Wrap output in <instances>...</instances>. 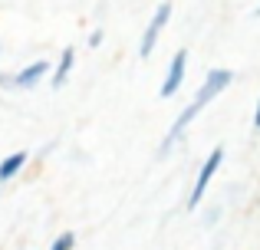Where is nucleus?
I'll return each mask as SVG.
<instances>
[{
	"label": "nucleus",
	"mask_w": 260,
	"mask_h": 250,
	"mask_svg": "<svg viewBox=\"0 0 260 250\" xmlns=\"http://www.w3.org/2000/svg\"><path fill=\"white\" fill-rule=\"evenodd\" d=\"M231 79H234V73H231V69H211V73H208V79L201 83V89H198V96H194V102H191L188 109H184L181 116L175 119L172 132L165 135V141H161V148H158V158H165V155L172 152V148L178 145V141L184 138L188 125L194 122L198 116H201V109H204V105H208V102H214V99L221 96L224 89H228V86H231Z\"/></svg>",
	"instance_id": "f257e3e1"
},
{
	"label": "nucleus",
	"mask_w": 260,
	"mask_h": 250,
	"mask_svg": "<svg viewBox=\"0 0 260 250\" xmlns=\"http://www.w3.org/2000/svg\"><path fill=\"white\" fill-rule=\"evenodd\" d=\"M221 161H224V148H214V152L208 155V161L201 165V171H198V181H194V188H191V198H188V207H191V211L201 204V198H204V191H208V185H211V178H214V171L221 168Z\"/></svg>",
	"instance_id": "f03ea898"
},
{
	"label": "nucleus",
	"mask_w": 260,
	"mask_h": 250,
	"mask_svg": "<svg viewBox=\"0 0 260 250\" xmlns=\"http://www.w3.org/2000/svg\"><path fill=\"white\" fill-rule=\"evenodd\" d=\"M168 17H172V4H161L158 10L152 13V20H148V30H145V37H142V46H139V56H142V59L152 56V50H155V43H158L161 30H165Z\"/></svg>",
	"instance_id": "7ed1b4c3"
},
{
	"label": "nucleus",
	"mask_w": 260,
	"mask_h": 250,
	"mask_svg": "<svg viewBox=\"0 0 260 250\" xmlns=\"http://www.w3.org/2000/svg\"><path fill=\"white\" fill-rule=\"evenodd\" d=\"M46 69H50V66H46L43 59H37L33 66L20 69L17 76H0V86H7V89H33V86L46 76Z\"/></svg>",
	"instance_id": "20e7f679"
},
{
	"label": "nucleus",
	"mask_w": 260,
	"mask_h": 250,
	"mask_svg": "<svg viewBox=\"0 0 260 250\" xmlns=\"http://www.w3.org/2000/svg\"><path fill=\"white\" fill-rule=\"evenodd\" d=\"M184 69H188V50H178L175 56H172V66H168V76H165V83H161V96H175L178 89H181V83H184Z\"/></svg>",
	"instance_id": "39448f33"
},
{
	"label": "nucleus",
	"mask_w": 260,
	"mask_h": 250,
	"mask_svg": "<svg viewBox=\"0 0 260 250\" xmlns=\"http://www.w3.org/2000/svg\"><path fill=\"white\" fill-rule=\"evenodd\" d=\"M73 59H76V50L73 46H66L63 50V56H59V66H56V73H53V89H59V86L66 83V76H70V69H73Z\"/></svg>",
	"instance_id": "423d86ee"
},
{
	"label": "nucleus",
	"mask_w": 260,
	"mask_h": 250,
	"mask_svg": "<svg viewBox=\"0 0 260 250\" xmlns=\"http://www.w3.org/2000/svg\"><path fill=\"white\" fill-rule=\"evenodd\" d=\"M23 165H26V152H13L10 158H4L0 161V181H10Z\"/></svg>",
	"instance_id": "0eeeda50"
},
{
	"label": "nucleus",
	"mask_w": 260,
	"mask_h": 250,
	"mask_svg": "<svg viewBox=\"0 0 260 250\" xmlns=\"http://www.w3.org/2000/svg\"><path fill=\"white\" fill-rule=\"evenodd\" d=\"M73 247H76V234H59L50 250H73Z\"/></svg>",
	"instance_id": "6e6552de"
},
{
	"label": "nucleus",
	"mask_w": 260,
	"mask_h": 250,
	"mask_svg": "<svg viewBox=\"0 0 260 250\" xmlns=\"http://www.w3.org/2000/svg\"><path fill=\"white\" fill-rule=\"evenodd\" d=\"M89 43H92V46H99V43H102V30H95L92 37H89Z\"/></svg>",
	"instance_id": "1a4fd4ad"
},
{
	"label": "nucleus",
	"mask_w": 260,
	"mask_h": 250,
	"mask_svg": "<svg viewBox=\"0 0 260 250\" xmlns=\"http://www.w3.org/2000/svg\"><path fill=\"white\" fill-rule=\"evenodd\" d=\"M254 125L260 128V102H257V116H254Z\"/></svg>",
	"instance_id": "9d476101"
},
{
	"label": "nucleus",
	"mask_w": 260,
	"mask_h": 250,
	"mask_svg": "<svg viewBox=\"0 0 260 250\" xmlns=\"http://www.w3.org/2000/svg\"><path fill=\"white\" fill-rule=\"evenodd\" d=\"M257 17H260V7H257Z\"/></svg>",
	"instance_id": "9b49d317"
},
{
	"label": "nucleus",
	"mask_w": 260,
	"mask_h": 250,
	"mask_svg": "<svg viewBox=\"0 0 260 250\" xmlns=\"http://www.w3.org/2000/svg\"><path fill=\"white\" fill-rule=\"evenodd\" d=\"M0 56H4V50H0Z\"/></svg>",
	"instance_id": "f8f14e48"
}]
</instances>
